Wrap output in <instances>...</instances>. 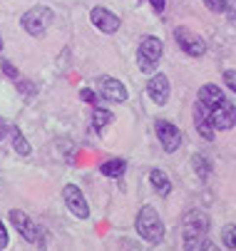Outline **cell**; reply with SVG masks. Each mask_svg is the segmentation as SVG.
<instances>
[{"instance_id": "21", "label": "cell", "mask_w": 236, "mask_h": 251, "mask_svg": "<svg viewBox=\"0 0 236 251\" xmlns=\"http://www.w3.org/2000/svg\"><path fill=\"white\" fill-rule=\"evenodd\" d=\"M204 5H207L212 13H224V10H226V0H204Z\"/></svg>"}, {"instance_id": "20", "label": "cell", "mask_w": 236, "mask_h": 251, "mask_svg": "<svg viewBox=\"0 0 236 251\" xmlns=\"http://www.w3.org/2000/svg\"><path fill=\"white\" fill-rule=\"evenodd\" d=\"M110 122H112V112H107V110H94V129H97V132H102Z\"/></svg>"}, {"instance_id": "12", "label": "cell", "mask_w": 236, "mask_h": 251, "mask_svg": "<svg viewBox=\"0 0 236 251\" xmlns=\"http://www.w3.org/2000/svg\"><path fill=\"white\" fill-rule=\"evenodd\" d=\"M90 20H92V25H94L97 30H102V32H107V35H112V32L119 30V18H117L115 13H110L107 8H92Z\"/></svg>"}, {"instance_id": "22", "label": "cell", "mask_w": 236, "mask_h": 251, "mask_svg": "<svg viewBox=\"0 0 236 251\" xmlns=\"http://www.w3.org/2000/svg\"><path fill=\"white\" fill-rule=\"evenodd\" d=\"M224 82H226V87L231 92H236V70H226V73H224Z\"/></svg>"}, {"instance_id": "15", "label": "cell", "mask_w": 236, "mask_h": 251, "mask_svg": "<svg viewBox=\"0 0 236 251\" xmlns=\"http://www.w3.org/2000/svg\"><path fill=\"white\" fill-rule=\"evenodd\" d=\"M224 97H226V95H224V90H221L219 85H204V87L199 90V102H204L207 107L219 104Z\"/></svg>"}, {"instance_id": "11", "label": "cell", "mask_w": 236, "mask_h": 251, "mask_svg": "<svg viewBox=\"0 0 236 251\" xmlns=\"http://www.w3.org/2000/svg\"><path fill=\"white\" fill-rule=\"evenodd\" d=\"M99 95H102L105 100H110V102H117V104L127 102V87L119 80L110 77V75L99 77Z\"/></svg>"}, {"instance_id": "25", "label": "cell", "mask_w": 236, "mask_h": 251, "mask_svg": "<svg viewBox=\"0 0 236 251\" xmlns=\"http://www.w3.org/2000/svg\"><path fill=\"white\" fill-rule=\"evenodd\" d=\"M8 246V229H5V224L0 222V249H5Z\"/></svg>"}, {"instance_id": "5", "label": "cell", "mask_w": 236, "mask_h": 251, "mask_svg": "<svg viewBox=\"0 0 236 251\" xmlns=\"http://www.w3.org/2000/svg\"><path fill=\"white\" fill-rule=\"evenodd\" d=\"M10 222L15 224V229L23 234V239H27L30 244H45V229L38 224V222H32L25 211H20V209H13L10 211Z\"/></svg>"}, {"instance_id": "14", "label": "cell", "mask_w": 236, "mask_h": 251, "mask_svg": "<svg viewBox=\"0 0 236 251\" xmlns=\"http://www.w3.org/2000/svg\"><path fill=\"white\" fill-rule=\"evenodd\" d=\"M149 182H152L154 192H159V197H169L172 194V182H169V176H166L164 169H152L149 172Z\"/></svg>"}, {"instance_id": "23", "label": "cell", "mask_w": 236, "mask_h": 251, "mask_svg": "<svg viewBox=\"0 0 236 251\" xmlns=\"http://www.w3.org/2000/svg\"><path fill=\"white\" fill-rule=\"evenodd\" d=\"M0 67H3V73H5L10 80H18V77H20V75H18V70H15V67H13L8 60H3V62H0Z\"/></svg>"}, {"instance_id": "27", "label": "cell", "mask_w": 236, "mask_h": 251, "mask_svg": "<svg viewBox=\"0 0 236 251\" xmlns=\"http://www.w3.org/2000/svg\"><path fill=\"white\" fill-rule=\"evenodd\" d=\"M3 137H5V120L0 117V139H3Z\"/></svg>"}, {"instance_id": "13", "label": "cell", "mask_w": 236, "mask_h": 251, "mask_svg": "<svg viewBox=\"0 0 236 251\" xmlns=\"http://www.w3.org/2000/svg\"><path fill=\"white\" fill-rule=\"evenodd\" d=\"M147 92L149 97L157 102V104H166L169 102V95H172V87H169V80H166V75H154L149 82H147Z\"/></svg>"}, {"instance_id": "10", "label": "cell", "mask_w": 236, "mask_h": 251, "mask_svg": "<svg viewBox=\"0 0 236 251\" xmlns=\"http://www.w3.org/2000/svg\"><path fill=\"white\" fill-rule=\"evenodd\" d=\"M194 127L201 134V139H207V142H212L214 134H216V129L212 125V117H209V110L204 107V102H199V100L194 102Z\"/></svg>"}, {"instance_id": "9", "label": "cell", "mask_w": 236, "mask_h": 251, "mask_svg": "<svg viewBox=\"0 0 236 251\" xmlns=\"http://www.w3.org/2000/svg\"><path fill=\"white\" fill-rule=\"evenodd\" d=\"M62 199H65V206L70 209V214H75L77 219H87V217H90L87 199H85V194H82L75 184H67V187L62 189Z\"/></svg>"}, {"instance_id": "28", "label": "cell", "mask_w": 236, "mask_h": 251, "mask_svg": "<svg viewBox=\"0 0 236 251\" xmlns=\"http://www.w3.org/2000/svg\"><path fill=\"white\" fill-rule=\"evenodd\" d=\"M0 50H3V38H0Z\"/></svg>"}, {"instance_id": "4", "label": "cell", "mask_w": 236, "mask_h": 251, "mask_svg": "<svg viewBox=\"0 0 236 251\" xmlns=\"http://www.w3.org/2000/svg\"><path fill=\"white\" fill-rule=\"evenodd\" d=\"M20 23H23V27L32 35V38H40V35H45V30L52 23V10L45 8V5H35V8H30L20 18Z\"/></svg>"}, {"instance_id": "3", "label": "cell", "mask_w": 236, "mask_h": 251, "mask_svg": "<svg viewBox=\"0 0 236 251\" xmlns=\"http://www.w3.org/2000/svg\"><path fill=\"white\" fill-rule=\"evenodd\" d=\"M164 52V45L159 38H154V35H147V38L140 40V48H137V65L140 70H144V73H152V70L159 65V57Z\"/></svg>"}, {"instance_id": "18", "label": "cell", "mask_w": 236, "mask_h": 251, "mask_svg": "<svg viewBox=\"0 0 236 251\" xmlns=\"http://www.w3.org/2000/svg\"><path fill=\"white\" fill-rule=\"evenodd\" d=\"M10 137H13V147H15V152L20 154V157H30V145H27V139L23 137V132L18 129V127H10Z\"/></svg>"}, {"instance_id": "6", "label": "cell", "mask_w": 236, "mask_h": 251, "mask_svg": "<svg viewBox=\"0 0 236 251\" xmlns=\"http://www.w3.org/2000/svg\"><path fill=\"white\" fill-rule=\"evenodd\" d=\"M207 107V104H204ZM209 110V117H212V125H214V129H219V132H224V129H231L234 125H236V107L231 104V100H221L219 104H214V107H207Z\"/></svg>"}, {"instance_id": "19", "label": "cell", "mask_w": 236, "mask_h": 251, "mask_svg": "<svg viewBox=\"0 0 236 251\" xmlns=\"http://www.w3.org/2000/svg\"><path fill=\"white\" fill-rule=\"evenodd\" d=\"M221 241L226 249H236V224H226L221 231Z\"/></svg>"}, {"instance_id": "17", "label": "cell", "mask_w": 236, "mask_h": 251, "mask_svg": "<svg viewBox=\"0 0 236 251\" xmlns=\"http://www.w3.org/2000/svg\"><path fill=\"white\" fill-rule=\"evenodd\" d=\"M191 169L196 172L199 179H209V174H212V162H209V157L194 154V157H191Z\"/></svg>"}, {"instance_id": "8", "label": "cell", "mask_w": 236, "mask_h": 251, "mask_svg": "<svg viewBox=\"0 0 236 251\" xmlns=\"http://www.w3.org/2000/svg\"><path fill=\"white\" fill-rule=\"evenodd\" d=\"M174 38H177V45H179L189 57H201V55L207 52L204 40H201L196 32H191L189 27H177V30H174Z\"/></svg>"}, {"instance_id": "24", "label": "cell", "mask_w": 236, "mask_h": 251, "mask_svg": "<svg viewBox=\"0 0 236 251\" xmlns=\"http://www.w3.org/2000/svg\"><path fill=\"white\" fill-rule=\"evenodd\" d=\"M80 97H82L87 104H97V95H94L92 90H87V87H85V90H80Z\"/></svg>"}, {"instance_id": "26", "label": "cell", "mask_w": 236, "mask_h": 251, "mask_svg": "<svg viewBox=\"0 0 236 251\" xmlns=\"http://www.w3.org/2000/svg\"><path fill=\"white\" fill-rule=\"evenodd\" d=\"M149 5H152L157 13H164V8H166V0H149Z\"/></svg>"}, {"instance_id": "1", "label": "cell", "mask_w": 236, "mask_h": 251, "mask_svg": "<svg viewBox=\"0 0 236 251\" xmlns=\"http://www.w3.org/2000/svg\"><path fill=\"white\" fill-rule=\"evenodd\" d=\"M209 231V217L199 209H191L182 219V234H184V249H214V244H207Z\"/></svg>"}, {"instance_id": "7", "label": "cell", "mask_w": 236, "mask_h": 251, "mask_svg": "<svg viewBox=\"0 0 236 251\" xmlns=\"http://www.w3.org/2000/svg\"><path fill=\"white\" fill-rule=\"evenodd\" d=\"M154 129H157L159 145L164 147V152L172 154V152H177V150L182 147V132H179V127L172 125L169 120H157Z\"/></svg>"}, {"instance_id": "2", "label": "cell", "mask_w": 236, "mask_h": 251, "mask_svg": "<svg viewBox=\"0 0 236 251\" xmlns=\"http://www.w3.org/2000/svg\"><path fill=\"white\" fill-rule=\"evenodd\" d=\"M137 234L149 241V244H162L164 241V222L157 214L154 206H142L137 214Z\"/></svg>"}, {"instance_id": "16", "label": "cell", "mask_w": 236, "mask_h": 251, "mask_svg": "<svg viewBox=\"0 0 236 251\" xmlns=\"http://www.w3.org/2000/svg\"><path fill=\"white\" fill-rule=\"evenodd\" d=\"M127 169V162L124 159H110L105 164H99V172H102L105 176H112V179H119Z\"/></svg>"}]
</instances>
